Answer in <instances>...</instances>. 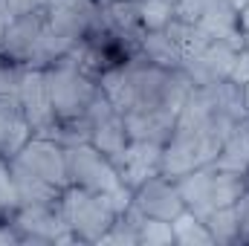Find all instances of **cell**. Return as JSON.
Masks as SVG:
<instances>
[{
	"instance_id": "cell-29",
	"label": "cell",
	"mask_w": 249,
	"mask_h": 246,
	"mask_svg": "<svg viewBox=\"0 0 249 246\" xmlns=\"http://www.w3.org/2000/svg\"><path fill=\"white\" fill-rule=\"evenodd\" d=\"M238 26H241V35L244 38H249V3L238 12Z\"/></svg>"
},
{
	"instance_id": "cell-18",
	"label": "cell",
	"mask_w": 249,
	"mask_h": 246,
	"mask_svg": "<svg viewBox=\"0 0 249 246\" xmlns=\"http://www.w3.org/2000/svg\"><path fill=\"white\" fill-rule=\"evenodd\" d=\"M127 142H130V136H127V127H124V119H122L119 110L110 113L107 119L96 122L93 130H90V145L99 148L110 162H116V159L122 157V151L127 148Z\"/></svg>"
},
{
	"instance_id": "cell-21",
	"label": "cell",
	"mask_w": 249,
	"mask_h": 246,
	"mask_svg": "<svg viewBox=\"0 0 249 246\" xmlns=\"http://www.w3.org/2000/svg\"><path fill=\"white\" fill-rule=\"evenodd\" d=\"M145 214L130 203L124 211L116 214V220L110 223V229L105 232V238L99 244H139V226H142Z\"/></svg>"
},
{
	"instance_id": "cell-31",
	"label": "cell",
	"mask_w": 249,
	"mask_h": 246,
	"mask_svg": "<svg viewBox=\"0 0 249 246\" xmlns=\"http://www.w3.org/2000/svg\"><path fill=\"white\" fill-rule=\"evenodd\" d=\"M244 102H247V110H249V84L244 87Z\"/></svg>"
},
{
	"instance_id": "cell-24",
	"label": "cell",
	"mask_w": 249,
	"mask_h": 246,
	"mask_svg": "<svg viewBox=\"0 0 249 246\" xmlns=\"http://www.w3.org/2000/svg\"><path fill=\"white\" fill-rule=\"evenodd\" d=\"M139 244L148 246H165V244H177L174 241V229L168 220H157V217H145L139 226Z\"/></svg>"
},
{
	"instance_id": "cell-26",
	"label": "cell",
	"mask_w": 249,
	"mask_h": 246,
	"mask_svg": "<svg viewBox=\"0 0 249 246\" xmlns=\"http://www.w3.org/2000/svg\"><path fill=\"white\" fill-rule=\"evenodd\" d=\"M20 75H23V67L0 53V96H18Z\"/></svg>"
},
{
	"instance_id": "cell-22",
	"label": "cell",
	"mask_w": 249,
	"mask_h": 246,
	"mask_svg": "<svg viewBox=\"0 0 249 246\" xmlns=\"http://www.w3.org/2000/svg\"><path fill=\"white\" fill-rule=\"evenodd\" d=\"M171 229H174V241H177V244H214L209 226H206L197 214H191L188 209H183V211L171 220Z\"/></svg>"
},
{
	"instance_id": "cell-3",
	"label": "cell",
	"mask_w": 249,
	"mask_h": 246,
	"mask_svg": "<svg viewBox=\"0 0 249 246\" xmlns=\"http://www.w3.org/2000/svg\"><path fill=\"white\" fill-rule=\"evenodd\" d=\"M177 188H180V197H183L188 211L197 214L200 220H206L214 209L238 203L249 185H247V174L203 165V168H194L183 177H177Z\"/></svg>"
},
{
	"instance_id": "cell-6",
	"label": "cell",
	"mask_w": 249,
	"mask_h": 246,
	"mask_svg": "<svg viewBox=\"0 0 249 246\" xmlns=\"http://www.w3.org/2000/svg\"><path fill=\"white\" fill-rule=\"evenodd\" d=\"M64 159H67L70 185L87 188L93 194H110V191H116V188L124 185L119 180L116 165L99 148H93L90 142H78V145L64 148Z\"/></svg>"
},
{
	"instance_id": "cell-9",
	"label": "cell",
	"mask_w": 249,
	"mask_h": 246,
	"mask_svg": "<svg viewBox=\"0 0 249 246\" xmlns=\"http://www.w3.org/2000/svg\"><path fill=\"white\" fill-rule=\"evenodd\" d=\"M15 165L32 171L35 177L47 180V183H55L67 188L70 177H67V159H64V148L53 139H44V136H32L15 157H12Z\"/></svg>"
},
{
	"instance_id": "cell-17",
	"label": "cell",
	"mask_w": 249,
	"mask_h": 246,
	"mask_svg": "<svg viewBox=\"0 0 249 246\" xmlns=\"http://www.w3.org/2000/svg\"><path fill=\"white\" fill-rule=\"evenodd\" d=\"M220 171H235V174H247L249 171V116L241 119L229 130V136L220 145L217 159L212 162Z\"/></svg>"
},
{
	"instance_id": "cell-13",
	"label": "cell",
	"mask_w": 249,
	"mask_h": 246,
	"mask_svg": "<svg viewBox=\"0 0 249 246\" xmlns=\"http://www.w3.org/2000/svg\"><path fill=\"white\" fill-rule=\"evenodd\" d=\"M50 23L72 41H81L99 20H102V3L99 0H47Z\"/></svg>"
},
{
	"instance_id": "cell-30",
	"label": "cell",
	"mask_w": 249,
	"mask_h": 246,
	"mask_svg": "<svg viewBox=\"0 0 249 246\" xmlns=\"http://www.w3.org/2000/svg\"><path fill=\"white\" fill-rule=\"evenodd\" d=\"M229 3H232V6H235V9H238V12H241V9H244V6H247L249 0H229Z\"/></svg>"
},
{
	"instance_id": "cell-11",
	"label": "cell",
	"mask_w": 249,
	"mask_h": 246,
	"mask_svg": "<svg viewBox=\"0 0 249 246\" xmlns=\"http://www.w3.org/2000/svg\"><path fill=\"white\" fill-rule=\"evenodd\" d=\"M133 206L145 217H157V220H168V223L186 209L177 180L168 174H157V177L145 180L139 188H133Z\"/></svg>"
},
{
	"instance_id": "cell-12",
	"label": "cell",
	"mask_w": 249,
	"mask_h": 246,
	"mask_svg": "<svg viewBox=\"0 0 249 246\" xmlns=\"http://www.w3.org/2000/svg\"><path fill=\"white\" fill-rule=\"evenodd\" d=\"M113 165L127 188H139L145 180L162 174V145L148 139H130Z\"/></svg>"
},
{
	"instance_id": "cell-32",
	"label": "cell",
	"mask_w": 249,
	"mask_h": 246,
	"mask_svg": "<svg viewBox=\"0 0 249 246\" xmlns=\"http://www.w3.org/2000/svg\"><path fill=\"white\" fill-rule=\"evenodd\" d=\"M244 44H247V47H249V38H244Z\"/></svg>"
},
{
	"instance_id": "cell-7",
	"label": "cell",
	"mask_w": 249,
	"mask_h": 246,
	"mask_svg": "<svg viewBox=\"0 0 249 246\" xmlns=\"http://www.w3.org/2000/svg\"><path fill=\"white\" fill-rule=\"evenodd\" d=\"M12 226L20 235V244H75L58 206H18L9 214Z\"/></svg>"
},
{
	"instance_id": "cell-28",
	"label": "cell",
	"mask_w": 249,
	"mask_h": 246,
	"mask_svg": "<svg viewBox=\"0 0 249 246\" xmlns=\"http://www.w3.org/2000/svg\"><path fill=\"white\" fill-rule=\"evenodd\" d=\"M0 6H3V12H6L9 18H18V15H26V12H32V9L47 6V0H0Z\"/></svg>"
},
{
	"instance_id": "cell-16",
	"label": "cell",
	"mask_w": 249,
	"mask_h": 246,
	"mask_svg": "<svg viewBox=\"0 0 249 246\" xmlns=\"http://www.w3.org/2000/svg\"><path fill=\"white\" fill-rule=\"evenodd\" d=\"M9 171H12V180H15V188H18L20 206H58L61 203V194H64L61 185L35 177L32 171L15 165L12 159H9Z\"/></svg>"
},
{
	"instance_id": "cell-15",
	"label": "cell",
	"mask_w": 249,
	"mask_h": 246,
	"mask_svg": "<svg viewBox=\"0 0 249 246\" xmlns=\"http://www.w3.org/2000/svg\"><path fill=\"white\" fill-rule=\"evenodd\" d=\"M32 139V127L23 116L18 96H0V157L12 159Z\"/></svg>"
},
{
	"instance_id": "cell-34",
	"label": "cell",
	"mask_w": 249,
	"mask_h": 246,
	"mask_svg": "<svg viewBox=\"0 0 249 246\" xmlns=\"http://www.w3.org/2000/svg\"><path fill=\"white\" fill-rule=\"evenodd\" d=\"M0 220H3V211H0Z\"/></svg>"
},
{
	"instance_id": "cell-14",
	"label": "cell",
	"mask_w": 249,
	"mask_h": 246,
	"mask_svg": "<svg viewBox=\"0 0 249 246\" xmlns=\"http://www.w3.org/2000/svg\"><path fill=\"white\" fill-rule=\"evenodd\" d=\"M197 26H200L206 35L232 44L235 50L247 47V44H244V35H241V26H238V9H235L229 0H203Z\"/></svg>"
},
{
	"instance_id": "cell-5",
	"label": "cell",
	"mask_w": 249,
	"mask_h": 246,
	"mask_svg": "<svg viewBox=\"0 0 249 246\" xmlns=\"http://www.w3.org/2000/svg\"><path fill=\"white\" fill-rule=\"evenodd\" d=\"M61 214L78 244H99L116 220L113 206L105 194H93L78 185H67L61 194Z\"/></svg>"
},
{
	"instance_id": "cell-20",
	"label": "cell",
	"mask_w": 249,
	"mask_h": 246,
	"mask_svg": "<svg viewBox=\"0 0 249 246\" xmlns=\"http://www.w3.org/2000/svg\"><path fill=\"white\" fill-rule=\"evenodd\" d=\"M214 238V244H238L241 238V226H244V206L241 200L223 209H214L206 220H203Z\"/></svg>"
},
{
	"instance_id": "cell-19",
	"label": "cell",
	"mask_w": 249,
	"mask_h": 246,
	"mask_svg": "<svg viewBox=\"0 0 249 246\" xmlns=\"http://www.w3.org/2000/svg\"><path fill=\"white\" fill-rule=\"evenodd\" d=\"M139 53H142L148 61L160 64V67H165V70H180V64H183L180 47L174 44V38H171L165 29L142 32V38H139Z\"/></svg>"
},
{
	"instance_id": "cell-8",
	"label": "cell",
	"mask_w": 249,
	"mask_h": 246,
	"mask_svg": "<svg viewBox=\"0 0 249 246\" xmlns=\"http://www.w3.org/2000/svg\"><path fill=\"white\" fill-rule=\"evenodd\" d=\"M235 55H238V50L232 44H226L220 38H212L203 50L183 55L180 70L186 72V78L194 87H206V84H214L220 78H229Z\"/></svg>"
},
{
	"instance_id": "cell-27",
	"label": "cell",
	"mask_w": 249,
	"mask_h": 246,
	"mask_svg": "<svg viewBox=\"0 0 249 246\" xmlns=\"http://www.w3.org/2000/svg\"><path fill=\"white\" fill-rule=\"evenodd\" d=\"M229 81L238 84V87H247L249 84V47H241L238 55H235V64L229 70Z\"/></svg>"
},
{
	"instance_id": "cell-2",
	"label": "cell",
	"mask_w": 249,
	"mask_h": 246,
	"mask_svg": "<svg viewBox=\"0 0 249 246\" xmlns=\"http://www.w3.org/2000/svg\"><path fill=\"white\" fill-rule=\"evenodd\" d=\"M78 41L61 35L47 15V6L32 9L26 15L9 18L6 32H3V44L0 53L15 64H20L23 70H47L50 64H55L61 55H67Z\"/></svg>"
},
{
	"instance_id": "cell-33",
	"label": "cell",
	"mask_w": 249,
	"mask_h": 246,
	"mask_svg": "<svg viewBox=\"0 0 249 246\" xmlns=\"http://www.w3.org/2000/svg\"><path fill=\"white\" fill-rule=\"evenodd\" d=\"M168 3H171V6H174V3H177V0H168Z\"/></svg>"
},
{
	"instance_id": "cell-23",
	"label": "cell",
	"mask_w": 249,
	"mask_h": 246,
	"mask_svg": "<svg viewBox=\"0 0 249 246\" xmlns=\"http://www.w3.org/2000/svg\"><path fill=\"white\" fill-rule=\"evenodd\" d=\"M139 20L145 32L165 29L174 20V6L168 0H139Z\"/></svg>"
},
{
	"instance_id": "cell-10",
	"label": "cell",
	"mask_w": 249,
	"mask_h": 246,
	"mask_svg": "<svg viewBox=\"0 0 249 246\" xmlns=\"http://www.w3.org/2000/svg\"><path fill=\"white\" fill-rule=\"evenodd\" d=\"M18 102L23 107V116L32 127V136H44L55 119L53 102H50V90H47V75L44 70H23L20 75V87H18Z\"/></svg>"
},
{
	"instance_id": "cell-25",
	"label": "cell",
	"mask_w": 249,
	"mask_h": 246,
	"mask_svg": "<svg viewBox=\"0 0 249 246\" xmlns=\"http://www.w3.org/2000/svg\"><path fill=\"white\" fill-rule=\"evenodd\" d=\"M18 206H20V200H18V188H15V180H12V171H9V159L0 157V211H3V217H9Z\"/></svg>"
},
{
	"instance_id": "cell-4",
	"label": "cell",
	"mask_w": 249,
	"mask_h": 246,
	"mask_svg": "<svg viewBox=\"0 0 249 246\" xmlns=\"http://www.w3.org/2000/svg\"><path fill=\"white\" fill-rule=\"evenodd\" d=\"M44 75H47V90H50L55 119L58 122L84 119L87 107L99 96V81L81 72L78 61L72 58V53H67L55 64H50L44 70Z\"/></svg>"
},
{
	"instance_id": "cell-1",
	"label": "cell",
	"mask_w": 249,
	"mask_h": 246,
	"mask_svg": "<svg viewBox=\"0 0 249 246\" xmlns=\"http://www.w3.org/2000/svg\"><path fill=\"white\" fill-rule=\"evenodd\" d=\"M99 87L124 116V113H154V110L180 113L194 84L186 78L183 70H165L148 61L142 53H136L124 64L105 70Z\"/></svg>"
}]
</instances>
